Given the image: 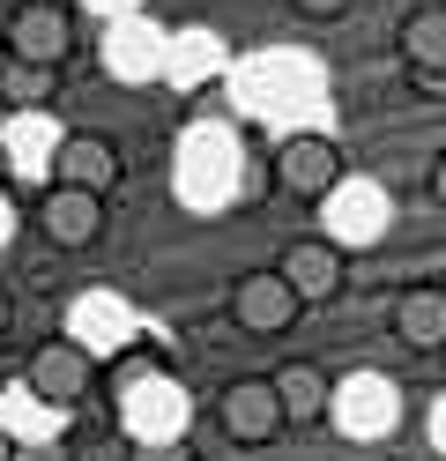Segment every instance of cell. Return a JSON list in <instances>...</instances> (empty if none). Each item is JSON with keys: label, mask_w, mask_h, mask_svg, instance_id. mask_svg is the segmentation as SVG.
I'll use <instances>...</instances> for the list:
<instances>
[{"label": "cell", "mask_w": 446, "mask_h": 461, "mask_svg": "<svg viewBox=\"0 0 446 461\" xmlns=\"http://www.w3.org/2000/svg\"><path fill=\"white\" fill-rule=\"evenodd\" d=\"M119 417H127L134 447H157V439H187L194 402L171 372H134V380H119Z\"/></svg>", "instance_id": "1"}, {"label": "cell", "mask_w": 446, "mask_h": 461, "mask_svg": "<svg viewBox=\"0 0 446 461\" xmlns=\"http://www.w3.org/2000/svg\"><path fill=\"white\" fill-rule=\"evenodd\" d=\"M178 194L194 201V209H216V201L238 194V134L201 120L187 141H178Z\"/></svg>", "instance_id": "2"}, {"label": "cell", "mask_w": 446, "mask_h": 461, "mask_svg": "<svg viewBox=\"0 0 446 461\" xmlns=\"http://www.w3.org/2000/svg\"><path fill=\"white\" fill-rule=\"evenodd\" d=\"M313 209H320V223H327L320 239L335 246V253H365V246L387 239V194H379L372 179H350V171H342V179L327 186Z\"/></svg>", "instance_id": "3"}, {"label": "cell", "mask_w": 446, "mask_h": 461, "mask_svg": "<svg viewBox=\"0 0 446 461\" xmlns=\"http://www.w3.org/2000/svg\"><path fill=\"white\" fill-rule=\"evenodd\" d=\"M395 417H402V402L379 372H350L342 387H327V424L342 439H379V431H395Z\"/></svg>", "instance_id": "4"}, {"label": "cell", "mask_w": 446, "mask_h": 461, "mask_svg": "<svg viewBox=\"0 0 446 461\" xmlns=\"http://www.w3.org/2000/svg\"><path fill=\"white\" fill-rule=\"evenodd\" d=\"M0 45H8V60H30V68H59V60L75 52V23H68V8H52V0H23Z\"/></svg>", "instance_id": "5"}, {"label": "cell", "mask_w": 446, "mask_h": 461, "mask_svg": "<svg viewBox=\"0 0 446 461\" xmlns=\"http://www.w3.org/2000/svg\"><path fill=\"white\" fill-rule=\"evenodd\" d=\"M216 424H223V439H238V447H268V439H283V402H276V387L268 380H231L223 387V402H216Z\"/></svg>", "instance_id": "6"}, {"label": "cell", "mask_w": 446, "mask_h": 461, "mask_svg": "<svg viewBox=\"0 0 446 461\" xmlns=\"http://www.w3.org/2000/svg\"><path fill=\"white\" fill-rule=\"evenodd\" d=\"M335 179H342V141H327V134H283V149H276V186L283 194L320 201Z\"/></svg>", "instance_id": "7"}, {"label": "cell", "mask_w": 446, "mask_h": 461, "mask_svg": "<svg viewBox=\"0 0 446 461\" xmlns=\"http://www.w3.org/2000/svg\"><path fill=\"white\" fill-rule=\"evenodd\" d=\"M297 312H305V305L290 298V283L276 268H246V276L231 283V321L246 328V335H283Z\"/></svg>", "instance_id": "8"}, {"label": "cell", "mask_w": 446, "mask_h": 461, "mask_svg": "<svg viewBox=\"0 0 446 461\" xmlns=\"http://www.w3.org/2000/svg\"><path fill=\"white\" fill-rule=\"evenodd\" d=\"M164 52H171V38L157 31V23H141V15H112V23H105V75H119V82H157V75H164Z\"/></svg>", "instance_id": "9"}, {"label": "cell", "mask_w": 446, "mask_h": 461, "mask_svg": "<svg viewBox=\"0 0 446 461\" xmlns=\"http://www.w3.org/2000/svg\"><path fill=\"white\" fill-rule=\"evenodd\" d=\"M30 394L38 402H52V410H75V402L89 394V380H97V357L82 350V342H45L38 357H30Z\"/></svg>", "instance_id": "10"}, {"label": "cell", "mask_w": 446, "mask_h": 461, "mask_svg": "<svg viewBox=\"0 0 446 461\" xmlns=\"http://www.w3.org/2000/svg\"><path fill=\"white\" fill-rule=\"evenodd\" d=\"M395 52H402V68L416 82L446 90V8H439V0H424V8H409L395 23Z\"/></svg>", "instance_id": "11"}, {"label": "cell", "mask_w": 446, "mask_h": 461, "mask_svg": "<svg viewBox=\"0 0 446 461\" xmlns=\"http://www.w3.org/2000/svg\"><path fill=\"white\" fill-rule=\"evenodd\" d=\"M52 186L112 194V186H119V141H105V134H59V149H52Z\"/></svg>", "instance_id": "12"}, {"label": "cell", "mask_w": 446, "mask_h": 461, "mask_svg": "<svg viewBox=\"0 0 446 461\" xmlns=\"http://www.w3.org/2000/svg\"><path fill=\"white\" fill-rule=\"evenodd\" d=\"M276 276L290 283V298H297V305H327V298L342 291V253L327 246V239H297V246H283Z\"/></svg>", "instance_id": "13"}, {"label": "cell", "mask_w": 446, "mask_h": 461, "mask_svg": "<svg viewBox=\"0 0 446 461\" xmlns=\"http://www.w3.org/2000/svg\"><path fill=\"white\" fill-rule=\"evenodd\" d=\"M45 239L59 253H82V246H97V230H105V194H82V186H52L45 194Z\"/></svg>", "instance_id": "14"}, {"label": "cell", "mask_w": 446, "mask_h": 461, "mask_svg": "<svg viewBox=\"0 0 446 461\" xmlns=\"http://www.w3.org/2000/svg\"><path fill=\"white\" fill-rule=\"evenodd\" d=\"M387 335L402 342V350H446V291L439 283H416L387 305Z\"/></svg>", "instance_id": "15"}, {"label": "cell", "mask_w": 446, "mask_h": 461, "mask_svg": "<svg viewBox=\"0 0 446 461\" xmlns=\"http://www.w3.org/2000/svg\"><path fill=\"white\" fill-rule=\"evenodd\" d=\"M127 335H134V321H127V305H119V298H105V291L75 298V312H68V342H82L89 357L127 350Z\"/></svg>", "instance_id": "16"}, {"label": "cell", "mask_w": 446, "mask_h": 461, "mask_svg": "<svg viewBox=\"0 0 446 461\" xmlns=\"http://www.w3.org/2000/svg\"><path fill=\"white\" fill-rule=\"evenodd\" d=\"M52 149H59V127L45 120V112H15L8 120V157H15V171L23 179H52Z\"/></svg>", "instance_id": "17"}, {"label": "cell", "mask_w": 446, "mask_h": 461, "mask_svg": "<svg viewBox=\"0 0 446 461\" xmlns=\"http://www.w3.org/2000/svg\"><path fill=\"white\" fill-rule=\"evenodd\" d=\"M268 387H276V402H283V424H320L327 417V387H335V380H327L320 365H283Z\"/></svg>", "instance_id": "18"}, {"label": "cell", "mask_w": 446, "mask_h": 461, "mask_svg": "<svg viewBox=\"0 0 446 461\" xmlns=\"http://www.w3.org/2000/svg\"><path fill=\"white\" fill-rule=\"evenodd\" d=\"M290 97H313V75L297 68V60H260V68L246 75V104L268 112V120H276V112H297Z\"/></svg>", "instance_id": "19"}, {"label": "cell", "mask_w": 446, "mask_h": 461, "mask_svg": "<svg viewBox=\"0 0 446 461\" xmlns=\"http://www.w3.org/2000/svg\"><path fill=\"white\" fill-rule=\"evenodd\" d=\"M52 90H59V68H30V60L0 68V97L15 112H52Z\"/></svg>", "instance_id": "20"}, {"label": "cell", "mask_w": 446, "mask_h": 461, "mask_svg": "<svg viewBox=\"0 0 446 461\" xmlns=\"http://www.w3.org/2000/svg\"><path fill=\"white\" fill-rule=\"evenodd\" d=\"M127 461H194V447L187 439H157V447H134Z\"/></svg>", "instance_id": "21"}, {"label": "cell", "mask_w": 446, "mask_h": 461, "mask_svg": "<svg viewBox=\"0 0 446 461\" xmlns=\"http://www.w3.org/2000/svg\"><path fill=\"white\" fill-rule=\"evenodd\" d=\"M8 461H75V447H59V439H30V447H15Z\"/></svg>", "instance_id": "22"}, {"label": "cell", "mask_w": 446, "mask_h": 461, "mask_svg": "<svg viewBox=\"0 0 446 461\" xmlns=\"http://www.w3.org/2000/svg\"><path fill=\"white\" fill-rule=\"evenodd\" d=\"M297 15H313V23H335V15H350V0H290Z\"/></svg>", "instance_id": "23"}, {"label": "cell", "mask_w": 446, "mask_h": 461, "mask_svg": "<svg viewBox=\"0 0 446 461\" xmlns=\"http://www.w3.org/2000/svg\"><path fill=\"white\" fill-rule=\"evenodd\" d=\"M432 201L446 209V149H439V164H432Z\"/></svg>", "instance_id": "24"}, {"label": "cell", "mask_w": 446, "mask_h": 461, "mask_svg": "<svg viewBox=\"0 0 446 461\" xmlns=\"http://www.w3.org/2000/svg\"><path fill=\"white\" fill-rule=\"evenodd\" d=\"M89 8H97V15H134L141 0H89Z\"/></svg>", "instance_id": "25"}, {"label": "cell", "mask_w": 446, "mask_h": 461, "mask_svg": "<svg viewBox=\"0 0 446 461\" xmlns=\"http://www.w3.org/2000/svg\"><path fill=\"white\" fill-rule=\"evenodd\" d=\"M15 239V209H8V201H0V246H8Z\"/></svg>", "instance_id": "26"}, {"label": "cell", "mask_w": 446, "mask_h": 461, "mask_svg": "<svg viewBox=\"0 0 446 461\" xmlns=\"http://www.w3.org/2000/svg\"><path fill=\"white\" fill-rule=\"evenodd\" d=\"M439 447H446V402H439Z\"/></svg>", "instance_id": "27"}, {"label": "cell", "mask_w": 446, "mask_h": 461, "mask_svg": "<svg viewBox=\"0 0 446 461\" xmlns=\"http://www.w3.org/2000/svg\"><path fill=\"white\" fill-rule=\"evenodd\" d=\"M0 68H8V45H0Z\"/></svg>", "instance_id": "28"}, {"label": "cell", "mask_w": 446, "mask_h": 461, "mask_svg": "<svg viewBox=\"0 0 446 461\" xmlns=\"http://www.w3.org/2000/svg\"><path fill=\"white\" fill-rule=\"evenodd\" d=\"M0 328H8V305H0Z\"/></svg>", "instance_id": "29"}]
</instances>
